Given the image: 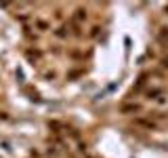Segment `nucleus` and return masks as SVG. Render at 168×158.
Returning <instances> with one entry per match:
<instances>
[{
	"instance_id": "nucleus-1",
	"label": "nucleus",
	"mask_w": 168,
	"mask_h": 158,
	"mask_svg": "<svg viewBox=\"0 0 168 158\" xmlns=\"http://www.w3.org/2000/svg\"><path fill=\"white\" fill-rule=\"evenodd\" d=\"M132 110H139V105H126V108H122V112H132Z\"/></svg>"
},
{
	"instance_id": "nucleus-2",
	"label": "nucleus",
	"mask_w": 168,
	"mask_h": 158,
	"mask_svg": "<svg viewBox=\"0 0 168 158\" xmlns=\"http://www.w3.org/2000/svg\"><path fill=\"white\" fill-rule=\"evenodd\" d=\"M164 65H166V67H168V59H164Z\"/></svg>"
}]
</instances>
